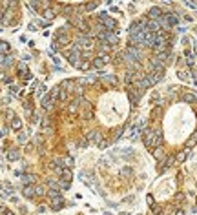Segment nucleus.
Segmentation results:
<instances>
[{
    "label": "nucleus",
    "mask_w": 197,
    "mask_h": 215,
    "mask_svg": "<svg viewBox=\"0 0 197 215\" xmlns=\"http://www.w3.org/2000/svg\"><path fill=\"white\" fill-rule=\"evenodd\" d=\"M151 117L146 144L159 160L168 162L197 142V97L193 95L177 93L173 102L157 106Z\"/></svg>",
    "instance_id": "1"
}]
</instances>
